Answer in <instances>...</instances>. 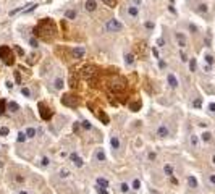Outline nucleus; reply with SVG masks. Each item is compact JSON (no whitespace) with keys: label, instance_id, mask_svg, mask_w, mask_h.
<instances>
[{"label":"nucleus","instance_id":"nucleus-20","mask_svg":"<svg viewBox=\"0 0 215 194\" xmlns=\"http://www.w3.org/2000/svg\"><path fill=\"white\" fill-rule=\"evenodd\" d=\"M130 191H131V184H128L126 181L120 183V193L121 194H130Z\"/></svg>","mask_w":215,"mask_h":194},{"label":"nucleus","instance_id":"nucleus-33","mask_svg":"<svg viewBox=\"0 0 215 194\" xmlns=\"http://www.w3.org/2000/svg\"><path fill=\"white\" fill-rule=\"evenodd\" d=\"M102 2H104V5H107V7H110V8L117 7V0H102Z\"/></svg>","mask_w":215,"mask_h":194},{"label":"nucleus","instance_id":"nucleus-5","mask_svg":"<svg viewBox=\"0 0 215 194\" xmlns=\"http://www.w3.org/2000/svg\"><path fill=\"white\" fill-rule=\"evenodd\" d=\"M68 157H70V162H71V165H74L76 168H81V167H84V160H83V157L79 155V154L71 152Z\"/></svg>","mask_w":215,"mask_h":194},{"label":"nucleus","instance_id":"nucleus-43","mask_svg":"<svg viewBox=\"0 0 215 194\" xmlns=\"http://www.w3.org/2000/svg\"><path fill=\"white\" fill-rule=\"evenodd\" d=\"M83 128L84 129H92V125H91L89 121H83Z\"/></svg>","mask_w":215,"mask_h":194},{"label":"nucleus","instance_id":"nucleus-27","mask_svg":"<svg viewBox=\"0 0 215 194\" xmlns=\"http://www.w3.org/2000/svg\"><path fill=\"white\" fill-rule=\"evenodd\" d=\"M189 71L191 73H194L196 70H197V60H196V58H189Z\"/></svg>","mask_w":215,"mask_h":194},{"label":"nucleus","instance_id":"nucleus-48","mask_svg":"<svg viewBox=\"0 0 215 194\" xmlns=\"http://www.w3.org/2000/svg\"><path fill=\"white\" fill-rule=\"evenodd\" d=\"M68 155H70V154L66 152V150H61V152H60V157H68Z\"/></svg>","mask_w":215,"mask_h":194},{"label":"nucleus","instance_id":"nucleus-54","mask_svg":"<svg viewBox=\"0 0 215 194\" xmlns=\"http://www.w3.org/2000/svg\"><path fill=\"white\" fill-rule=\"evenodd\" d=\"M212 165L215 167V154H214V155H212Z\"/></svg>","mask_w":215,"mask_h":194},{"label":"nucleus","instance_id":"nucleus-8","mask_svg":"<svg viewBox=\"0 0 215 194\" xmlns=\"http://www.w3.org/2000/svg\"><path fill=\"white\" fill-rule=\"evenodd\" d=\"M167 83H168V86H170L171 89H176V87L180 86L178 78H176L173 73H168V74H167Z\"/></svg>","mask_w":215,"mask_h":194},{"label":"nucleus","instance_id":"nucleus-41","mask_svg":"<svg viewBox=\"0 0 215 194\" xmlns=\"http://www.w3.org/2000/svg\"><path fill=\"white\" fill-rule=\"evenodd\" d=\"M15 181L21 184V183H25V176H21V175H16V176H15Z\"/></svg>","mask_w":215,"mask_h":194},{"label":"nucleus","instance_id":"nucleus-18","mask_svg":"<svg viewBox=\"0 0 215 194\" xmlns=\"http://www.w3.org/2000/svg\"><path fill=\"white\" fill-rule=\"evenodd\" d=\"M70 176H71V172H70L68 168H60L58 170V178H60V180H68Z\"/></svg>","mask_w":215,"mask_h":194},{"label":"nucleus","instance_id":"nucleus-46","mask_svg":"<svg viewBox=\"0 0 215 194\" xmlns=\"http://www.w3.org/2000/svg\"><path fill=\"white\" fill-rule=\"evenodd\" d=\"M15 50H16V54H18V55H25V52H23V49H20V47H18V46L15 47Z\"/></svg>","mask_w":215,"mask_h":194},{"label":"nucleus","instance_id":"nucleus-19","mask_svg":"<svg viewBox=\"0 0 215 194\" xmlns=\"http://www.w3.org/2000/svg\"><path fill=\"white\" fill-rule=\"evenodd\" d=\"M142 188V183L139 178H133V181H131V189L133 191H141Z\"/></svg>","mask_w":215,"mask_h":194},{"label":"nucleus","instance_id":"nucleus-47","mask_svg":"<svg viewBox=\"0 0 215 194\" xmlns=\"http://www.w3.org/2000/svg\"><path fill=\"white\" fill-rule=\"evenodd\" d=\"M152 54H154L155 58H160V57H158V50L157 49H152Z\"/></svg>","mask_w":215,"mask_h":194},{"label":"nucleus","instance_id":"nucleus-15","mask_svg":"<svg viewBox=\"0 0 215 194\" xmlns=\"http://www.w3.org/2000/svg\"><path fill=\"white\" fill-rule=\"evenodd\" d=\"M84 55H86L84 47H74L73 49V57L74 58H84Z\"/></svg>","mask_w":215,"mask_h":194},{"label":"nucleus","instance_id":"nucleus-21","mask_svg":"<svg viewBox=\"0 0 215 194\" xmlns=\"http://www.w3.org/2000/svg\"><path fill=\"white\" fill-rule=\"evenodd\" d=\"M61 103L73 107V105H76V100H71V95H63V97H61Z\"/></svg>","mask_w":215,"mask_h":194},{"label":"nucleus","instance_id":"nucleus-50","mask_svg":"<svg viewBox=\"0 0 215 194\" xmlns=\"http://www.w3.org/2000/svg\"><path fill=\"white\" fill-rule=\"evenodd\" d=\"M134 2V5H136V7H138V5H142V0H133Z\"/></svg>","mask_w":215,"mask_h":194},{"label":"nucleus","instance_id":"nucleus-12","mask_svg":"<svg viewBox=\"0 0 215 194\" xmlns=\"http://www.w3.org/2000/svg\"><path fill=\"white\" fill-rule=\"evenodd\" d=\"M52 86H53V89H55V91H61V89H63V86H65V81H63V78L57 76V78L53 79Z\"/></svg>","mask_w":215,"mask_h":194},{"label":"nucleus","instance_id":"nucleus-1","mask_svg":"<svg viewBox=\"0 0 215 194\" xmlns=\"http://www.w3.org/2000/svg\"><path fill=\"white\" fill-rule=\"evenodd\" d=\"M155 136L160 138V139H165V138L170 136V128H168V125L167 123H160L155 128Z\"/></svg>","mask_w":215,"mask_h":194},{"label":"nucleus","instance_id":"nucleus-45","mask_svg":"<svg viewBox=\"0 0 215 194\" xmlns=\"http://www.w3.org/2000/svg\"><path fill=\"white\" fill-rule=\"evenodd\" d=\"M139 107H141V103H131V108H133V112H138Z\"/></svg>","mask_w":215,"mask_h":194},{"label":"nucleus","instance_id":"nucleus-32","mask_svg":"<svg viewBox=\"0 0 215 194\" xmlns=\"http://www.w3.org/2000/svg\"><path fill=\"white\" fill-rule=\"evenodd\" d=\"M207 112L212 113V115H215V102H209V103H207Z\"/></svg>","mask_w":215,"mask_h":194},{"label":"nucleus","instance_id":"nucleus-51","mask_svg":"<svg viewBox=\"0 0 215 194\" xmlns=\"http://www.w3.org/2000/svg\"><path fill=\"white\" fill-rule=\"evenodd\" d=\"M16 194H29V193H28V191H26V189H20V191H18Z\"/></svg>","mask_w":215,"mask_h":194},{"label":"nucleus","instance_id":"nucleus-16","mask_svg":"<svg viewBox=\"0 0 215 194\" xmlns=\"http://www.w3.org/2000/svg\"><path fill=\"white\" fill-rule=\"evenodd\" d=\"M96 8H97V2L96 0H86V3H84L86 12H94Z\"/></svg>","mask_w":215,"mask_h":194},{"label":"nucleus","instance_id":"nucleus-22","mask_svg":"<svg viewBox=\"0 0 215 194\" xmlns=\"http://www.w3.org/2000/svg\"><path fill=\"white\" fill-rule=\"evenodd\" d=\"M25 133H26V136H28V139H33V138H36L37 129H36V128H33V126H29V128H26V129H25Z\"/></svg>","mask_w":215,"mask_h":194},{"label":"nucleus","instance_id":"nucleus-40","mask_svg":"<svg viewBox=\"0 0 215 194\" xmlns=\"http://www.w3.org/2000/svg\"><path fill=\"white\" fill-rule=\"evenodd\" d=\"M202 70L205 71V73H210V71H212V65H207V63H204Z\"/></svg>","mask_w":215,"mask_h":194},{"label":"nucleus","instance_id":"nucleus-26","mask_svg":"<svg viewBox=\"0 0 215 194\" xmlns=\"http://www.w3.org/2000/svg\"><path fill=\"white\" fill-rule=\"evenodd\" d=\"M7 110H10V112L15 113V112L20 110V105H18L16 102H8V103H7Z\"/></svg>","mask_w":215,"mask_h":194},{"label":"nucleus","instance_id":"nucleus-53","mask_svg":"<svg viewBox=\"0 0 215 194\" xmlns=\"http://www.w3.org/2000/svg\"><path fill=\"white\" fill-rule=\"evenodd\" d=\"M157 44H158L160 47H162V46H163V39H157Z\"/></svg>","mask_w":215,"mask_h":194},{"label":"nucleus","instance_id":"nucleus-10","mask_svg":"<svg viewBox=\"0 0 215 194\" xmlns=\"http://www.w3.org/2000/svg\"><path fill=\"white\" fill-rule=\"evenodd\" d=\"M175 39H176V44H178V47H181V49H184V47L188 46L186 36H184L183 33H176V34H175Z\"/></svg>","mask_w":215,"mask_h":194},{"label":"nucleus","instance_id":"nucleus-34","mask_svg":"<svg viewBox=\"0 0 215 194\" xmlns=\"http://www.w3.org/2000/svg\"><path fill=\"white\" fill-rule=\"evenodd\" d=\"M192 107H194V108H197V110H199V108L202 107V99H201V97H197V99H196L194 102H192Z\"/></svg>","mask_w":215,"mask_h":194},{"label":"nucleus","instance_id":"nucleus-39","mask_svg":"<svg viewBox=\"0 0 215 194\" xmlns=\"http://www.w3.org/2000/svg\"><path fill=\"white\" fill-rule=\"evenodd\" d=\"M180 58H181V62H184V63L189 62V58H188V55L184 54V52H181V54H180Z\"/></svg>","mask_w":215,"mask_h":194},{"label":"nucleus","instance_id":"nucleus-3","mask_svg":"<svg viewBox=\"0 0 215 194\" xmlns=\"http://www.w3.org/2000/svg\"><path fill=\"white\" fill-rule=\"evenodd\" d=\"M107 29H109L110 33H118V31H121V29H123V25L118 20L112 18V20L107 21Z\"/></svg>","mask_w":215,"mask_h":194},{"label":"nucleus","instance_id":"nucleus-36","mask_svg":"<svg viewBox=\"0 0 215 194\" xmlns=\"http://www.w3.org/2000/svg\"><path fill=\"white\" fill-rule=\"evenodd\" d=\"M8 133H10V129L7 128V126H2V128H0V136H8Z\"/></svg>","mask_w":215,"mask_h":194},{"label":"nucleus","instance_id":"nucleus-2","mask_svg":"<svg viewBox=\"0 0 215 194\" xmlns=\"http://www.w3.org/2000/svg\"><path fill=\"white\" fill-rule=\"evenodd\" d=\"M0 58H3L5 63L7 65H10V63H13V55H12V49H10L8 46H2L0 47Z\"/></svg>","mask_w":215,"mask_h":194},{"label":"nucleus","instance_id":"nucleus-25","mask_svg":"<svg viewBox=\"0 0 215 194\" xmlns=\"http://www.w3.org/2000/svg\"><path fill=\"white\" fill-rule=\"evenodd\" d=\"M125 63H126V66H133L134 65V55L133 54H126L125 55Z\"/></svg>","mask_w":215,"mask_h":194},{"label":"nucleus","instance_id":"nucleus-6","mask_svg":"<svg viewBox=\"0 0 215 194\" xmlns=\"http://www.w3.org/2000/svg\"><path fill=\"white\" fill-rule=\"evenodd\" d=\"M189 146H191V149H194V150H197V149L201 147V138H199V134L191 133L189 134Z\"/></svg>","mask_w":215,"mask_h":194},{"label":"nucleus","instance_id":"nucleus-4","mask_svg":"<svg viewBox=\"0 0 215 194\" xmlns=\"http://www.w3.org/2000/svg\"><path fill=\"white\" fill-rule=\"evenodd\" d=\"M94 162H97V163H104V162H107V154L105 150L102 147H97L96 150H94V155H92Z\"/></svg>","mask_w":215,"mask_h":194},{"label":"nucleus","instance_id":"nucleus-7","mask_svg":"<svg viewBox=\"0 0 215 194\" xmlns=\"http://www.w3.org/2000/svg\"><path fill=\"white\" fill-rule=\"evenodd\" d=\"M110 147H112V150H113V152H118V150L121 149V141H120V136L113 134V136L110 138Z\"/></svg>","mask_w":215,"mask_h":194},{"label":"nucleus","instance_id":"nucleus-11","mask_svg":"<svg viewBox=\"0 0 215 194\" xmlns=\"http://www.w3.org/2000/svg\"><path fill=\"white\" fill-rule=\"evenodd\" d=\"M186 183H188V186H189V188H192V189L199 188V181H197V178H196L194 175H188Z\"/></svg>","mask_w":215,"mask_h":194},{"label":"nucleus","instance_id":"nucleus-44","mask_svg":"<svg viewBox=\"0 0 215 194\" xmlns=\"http://www.w3.org/2000/svg\"><path fill=\"white\" fill-rule=\"evenodd\" d=\"M147 159H149L150 162H152V160H155V159H157V154H155V152H149V155H147Z\"/></svg>","mask_w":215,"mask_h":194},{"label":"nucleus","instance_id":"nucleus-31","mask_svg":"<svg viewBox=\"0 0 215 194\" xmlns=\"http://www.w3.org/2000/svg\"><path fill=\"white\" fill-rule=\"evenodd\" d=\"M207 181H209V184L214 186L215 188V173H209L207 175Z\"/></svg>","mask_w":215,"mask_h":194},{"label":"nucleus","instance_id":"nucleus-35","mask_svg":"<svg viewBox=\"0 0 215 194\" xmlns=\"http://www.w3.org/2000/svg\"><path fill=\"white\" fill-rule=\"evenodd\" d=\"M49 165H50V159L49 157H42L41 159V167L45 168V167H49Z\"/></svg>","mask_w":215,"mask_h":194},{"label":"nucleus","instance_id":"nucleus-9","mask_svg":"<svg viewBox=\"0 0 215 194\" xmlns=\"http://www.w3.org/2000/svg\"><path fill=\"white\" fill-rule=\"evenodd\" d=\"M199 138H201V142H202V144H210L212 139H214V134H212L210 131H202L199 134Z\"/></svg>","mask_w":215,"mask_h":194},{"label":"nucleus","instance_id":"nucleus-14","mask_svg":"<svg viewBox=\"0 0 215 194\" xmlns=\"http://www.w3.org/2000/svg\"><path fill=\"white\" fill-rule=\"evenodd\" d=\"M126 12H128V16H131V18H138L139 16V8L136 7V5H130Z\"/></svg>","mask_w":215,"mask_h":194},{"label":"nucleus","instance_id":"nucleus-49","mask_svg":"<svg viewBox=\"0 0 215 194\" xmlns=\"http://www.w3.org/2000/svg\"><path fill=\"white\" fill-rule=\"evenodd\" d=\"M189 29H191V31H192V33H196V31H197V28H196L194 25H189Z\"/></svg>","mask_w":215,"mask_h":194},{"label":"nucleus","instance_id":"nucleus-23","mask_svg":"<svg viewBox=\"0 0 215 194\" xmlns=\"http://www.w3.org/2000/svg\"><path fill=\"white\" fill-rule=\"evenodd\" d=\"M204 63H207V65H214V63H215L214 55L209 54V52H205V54H204Z\"/></svg>","mask_w":215,"mask_h":194},{"label":"nucleus","instance_id":"nucleus-29","mask_svg":"<svg viewBox=\"0 0 215 194\" xmlns=\"http://www.w3.org/2000/svg\"><path fill=\"white\" fill-rule=\"evenodd\" d=\"M76 10H66V13H65V16L68 18V20H74L76 18Z\"/></svg>","mask_w":215,"mask_h":194},{"label":"nucleus","instance_id":"nucleus-17","mask_svg":"<svg viewBox=\"0 0 215 194\" xmlns=\"http://www.w3.org/2000/svg\"><path fill=\"white\" fill-rule=\"evenodd\" d=\"M163 173H165V176L171 178V176L175 175V168H173V165H171V163H165V165H163Z\"/></svg>","mask_w":215,"mask_h":194},{"label":"nucleus","instance_id":"nucleus-13","mask_svg":"<svg viewBox=\"0 0 215 194\" xmlns=\"http://www.w3.org/2000/svg\"><path fill=\"white\" fill-rule=\"evenodd\" d=\"M96 184L100 186V188H105V189H109V188H110V181L107 180V178H104V176H97V178H96Z\"/></svg>","mask_w":215,"mask_h":194},{"label":"nucleus","instance_id":"nucleus-38","mask_svg":"<svg viewBox=\"0 0 215 194\" xmlns=\"http://www.w3.org/2000/svg\"><path fill=\"white\" fill-rule=\"evenodd\" d=\"M96 191H97V194H109L105 188H100V186H97V184H96Z\"/></svg>","mask_w":215,"mask_h":194},{"label":"nucleus","instance_id":"nucleus-42","mask_svg":"<svg viewBox=\"0 0 215 194\" xmlns=\"http://www.w3.org/2000/svg\"><path fill=\"white\" fill-rule=\"evenodd\" d=\"M144 26H146L147 29H154L155 28V23H152V21H146V25H144Z\"/></svg>","mask_w":215,"mask_h":194},{"label":"nucleus","instance_id":"nucleus-52","mask_svg":"<svg viewBox=\"0 0 215 194\" xmlns=\"http://www.w3.org/2000/svg\"><path fill=\"white\" fill-rule=\"evenodd\" d=\"M158 66H160V68H165V62H163V60H160V63H158Z\"/></svg>","mask_w":215,"mask_h":194},{"label":"nucleus","instance_id":"nucleus-24","mask_svg":"<svg viewBox=\"0 0 215 194\" xmlns=\"http://www.w3.org/2000/svg\"><path fill=\"white\" fill-rule=\"evenodd\" d=\"M196 12L201 13V15H205V13L209 12V7H207V3H199L197 7H196Z\"/></svg>","mask_w":215,"mask_h":194},{"label":"nucleus","instance_id":"nucleus-28","mask_svg":"<svg viewBox=\"0 0 215 194\" xmlns=\"http://www.w3.org/2000/svg\"><path fill=\"white\" fill-rule=\"evenodd\" d=\"M21 95H25V97L31 99V97H33V94H31V89H29V87H26V86H23V87H21Z\"/></svg>","mask_w":215,"mask_h":194},{"label":"nucleus","instance_id":"nucleus-37","mask_svg":"<svg viewBox=\"0 0 215 194\" xmlns=\"http://www.w3.org/2000/svg\"><path fill=\"white\" fill-rule=\"evenodd\" d=\"M29 46H31V47H34V49H36L37 46H39V42H37V39H36V37H31V39H29Z\"/></svg>","mask_w":215,"mask_h":194},{"label":"nucleus","instance_id":"nucleus-30","mask_svg":"<svg viewBox=\"0 0 215 194\" xmlns=\"http://www.w3.org/2000/svg\"><path fill=\"white\" fill-rule=\"evenodd\" d=\"M26 139H28V136H26V133H25V131H20V133H18V138H16L18 142H25Z\"/></svg>","mask_w":215,"mask_h":194}]
</instances>
